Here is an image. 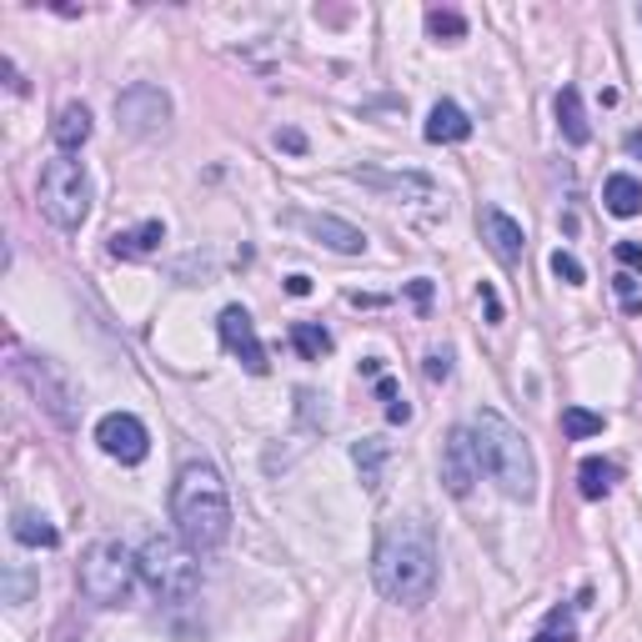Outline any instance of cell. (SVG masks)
<instances>
[{"label":"cell","instance_id":"6da1fadb","mask_svg":"<svg viewBox=\"0 0 642 642\" xmlns=\"http://www.w3.org/2000/svg\"><path fill=\"white\" fill-rule=\"evenodd\" d=\"M371 582L387 602L422 608L436 592V537L422 517H397L381 527L371 552Z\"/></svg>","mask_w":642,"mask_h":642},{"label":"cell","instance_id":"7a4b0ae2","mask_svg":"<svg viewBox=\"0 0 642 642\" xmlns=\"http://www.w3.org/2000/svg\"><path fill=\"white\" fill-rule=\"evenodd\" d=\"M171 523L191 552H217L231 537V497L211 462H186L171 482Z\"/></svg>","mask_w":642,"mask_h":642},{"label":"cell","instance_id":"3957f363","mask_svg":"<svg viewBox=\"0 0 642 642\" xmlns=\"http://www.w3.org/2000/svg\"><path fill=\"white\" fill-rule=\"evenodd\" d=\"M472 442H477L482 472H487V477L502 487V497H512V502L533 497V492H537L533 446H527V436L517 432L507 417L492 412V407H482V412L472 417Z\"/></svg>","mask_w":642,"mask_h":642},{"label":"cell","instance_id":"277c9868","mask_svg":"<svg viewBox=\"0 0 642 642\" xmlns=\"http://www.w3.org/2000/svg\"><path fill=\"white\" fill-rule=\"evenodd\" d=\"M136 567H141V582L151 588V598L171 602V608L176 602H191L201 588V562L181 537H166V533L146 537V547L136 552Z\"/></svg>","mask_w":642,"mask_h":642},{"label":"cell","instance_id":"5b68a950","mask_svg":"<svg viewBox=\"0 0 642 642\" xmlns=\"http://www.w3.org/2000/svg\"><path fill=\"white\" fill-rule=\"evenodd\" d=\"M41 217L55 231H81V221L91 217V176L76 156H51L41 166V186H35Z\"/></svg>","mask_w":642,"mask_h":642},{"label":"cell","instance_id":"8992f818","mask_svg":"<svg viewBox=\"0 0 642 642\" xmlns=\"http://www.w3.org/2000/svg\"><path fill=\"white\" fill-rule=\"evenodd\" d=\"M136 577H141L136 557L120 543L101 537V543H91L86 557H81V598L96 602V608H116V602L131 598Z\"/></svg>","mask_w":642,"mask_h":642},{"label":"cell","instance_id":"52a82bcc","mask_svg":"<svg viewBox=\"0 0 642 642\" xmlns=\"http://www.w3.org/2000/svg\"><path fill=\"white\" fill-rule=\"evenodd\" d=\"M166 120H171V96L151 81H136L116 96V126L126 136H156L166 131Z\"/></svg>","mask_w":642,"mask_h":642},{"label":"cell","instance_id":"ba28073f","mask_svg":"<svg viewBox=\"0 0 642 642\" xmlns=\"http://www.w3.org/2000/svg\"><path fill=\"white\" fill-rule=\"evenodd\" d=\"M15 371L25 377V387H31L35 397H41V407L55 417L61 427L76 422V387H71V377L55 361L35 357V361H15Z\"/></svg>","mask_w":642,"mask_h":642},{"label":"cell","instance_id":"9c48e42d","mask_svg":"<svg viewBox=\"0 0 642 642\" xmlns=\"http://www.w3.org/2000/svg\"><path fill=\"white\" fill-rule=\"evenodd\" d=\"M96 442L106 457L126 462V467H136V462H146V452H151V432H146L141 417L131 412H106L96 422Z\"/></svg>","mask_w":642,"mask_h":642},{"label":"cell","instance_id":"30bf717a","mask_svg":"<svg viewBox=\"0 0 642 642\" xmlns=\"http://www.w3.org/2000/svg\"><path fill=\"white\" fill-rule=\"evenodd\" d=\"M482 477V462H477V442H472V427H452L442 446V487L452 497H467L472 482Z\"/></svg>","mask_w":642,"mask_h":642},{"label":"cell","instance_id":"8fae6325","mask_svg":"<svg viewBox=\"0 0 642 642\" xmlns=\"http://www.w3.org/2000/svg\"><path fill=\"white\" fill-rule=\"evenodd\" d=\"M221 347H227L231 357L251 371V377H266V367H272V361H266L262 337H256V327H251L246 306H227V312H221Z\"/></svg>","mask_w":642,"mask_h":642},{"label":"cell","instance_id":"7c38bea8","mask_svg":"<svg viewBox=\"0 0 642 642\" xmlns=\"http://www.w3.org/2000/svg\"><path fill=\"white\" fill-rule=\"evenodd\" d=\"M477 231H482V241H487V251L497 256L502 266H517L523 262V246H527V236H523V227L507 217V211H497V207H482V217H477Z\"/></svg>","mask_w":642,"mask_h":642},{"label":"cell","instance_id":"4fadbf2b","mask_svg":"<svg viewBox=\"0 0 642 642\" xmlns=\"http://www.w3.org/2000/svg\"><path fill=\"white\" fill-rule=\"evenodd\" d=\"M292 221L306 231V236L322 241V246L341 251V256H361V251H367V231L351 227V221H341V217H312V211H302V217H292Z\"/></svg>","mask_w":642,"mask_h":642},{"label":"cell","instance_id":"5bb4252c","mask_svg":"<svg viewBox=\"0 0 642 642\" xmlns=\"http://www.w3.org/2000/svg\"><path fill=\"white\" fill-rule=\"evenodd\" d=\"M467 136H472L467 110H462L457 101H436L432 116H427V141H436V146H457V141H467Z\"/></svg>","mask_w":642,"mask_h":642},{"label":"cell","instance_id":"9a60e30c","mask_svg":"<svg viewBox=\"0 0 642 642\" xmlns=\"http://www.w3.org/2000/svg\"><path fill=\"white\" fill-rule=\"evenodd\" d=\"M55 146H61V156H76L81 146L91 141V110L81 106V101H71V106L55 110V126H51Z\"/></svg>","mask_w":642,"mask_h":642},{"label":"cell","instance_id":"2e32d148","mask_svg":"<svg viewBox=\"0 0 642 642\" xmlns=\"http://www.w3.org/2000/svg\"><path fill=\"white\" fill-rule=\"evenodd\" d=\"M557 126H562L567 146H588L592 141V126H588V110H582V96H577V86L557 91Z\"/></svg>","mask_w":642,"mask_h":642},{"label":"cell","instance_id":"e0dca14e","mask_svg":"<svg viewBox=\"0 0 642 642\" xmlns=\"http://www.w3.org/2000/svg\"><path fill=\"white\" fill-rule=\"evenodd\" d=\"M161 241H166L161 221H141V227L116 231V236H110V256H126V262H131V256H151Z\"/></svg>","mask_w":642,"mask_h":642},{"label":"cell","instance_id":"ac0fdd59","mask_svg":"<svg viewBox=\"0 0 642 642\" xmlns=\"http://www.w3.org/2000/svg\"><path fill=\"white\" fill-rule=\"evenodd\" d=\"M602 201H608V211H612V217H622V221L638 217V211H642V181H638V176H628V171L608 176Z\"/></svg>","mask_w":642,"mask_h":642},{"label":"cell","instance_id":"d6986e66","mask_svg":"<svg viewBox=\"0 0 642 642\" xmlns=\"http://www.w3.org/2000/svg\"><path fill=\"white\" fill-rule=\"evenodd\" d=\"M11 537L21 547H55V543H61V533L45 523L41 512H15V517H11Z\"/></svg>","mask_w":642,"mask_h":642},{"label":"cell","instance_id":"ffe728a7","mask_svg":"<svg viewBox=\"0 0 642 642\" xmlns=\"http://www.w3.org/2000/svg\"><path fill=\"white\" fill-rule=\"evenodd\" d=\"M618 477H622V472H618V462H602V457H588V462H582V467H577V482H582V497H592V502H598V497H608V492L618 487Z\"/></svg>","mask_w":642,"mask_h":642},{"label":"cell","instance_id":"44dd1931","mask_svg":"<svg viewBox=\"0 0 642 642\" xmlns=\"http://www.w3.org/2000/svg\"><path fill=\"white\" fill-rule=\"evenodd\" d=\"M292 347L302 351L306 361H322L331 351V331L316 327V322H296V327H292Z\"/></svg>","mask_w":642,"mask_h":642},{"label":"cell","instance_id":"7402d4cb","mask_svg":"<svg viewBox=\"0 0 642 642\" xmlns=\"http://www.w3.org/2000/svg\"><path fill=\"white\" fill-rule=\"evenodd\" d=\"M562 432L572 436V442H588V436L602 432V412H588V407H567V412H562Z\"/></svg>","mask_w":642,"mask_h":642},{"label":"cell","instance_id":"603a6c76","mask_svg":"<svg viewBox=\"0 0 642 642\" xmlns=\"http://www.w3.org/2000/svg\"><path fill=\"white\" fill-rule=\"evenodd\" d=\"M427 31H432L436 41H462V35H467V15L462 11H427Z\"/></svg>","mask_w":642,"mask_h":642},{"label":"cell","instance_id":"cb8c5ba5","mask_svg":"<svg viewBox=\"0 0 642 642\" xmlns=\"http://www.w3.org/2000/svg\"><path fill=\"white\" fill-rule=\"evenodd\" d=\"M377 397L387 402V422H412V407H407L402 397H397V381H392V377H381V381H377Z\"/></svg>","mask_w":642,"mask_h":642},{"label":"cell","instance_id":"d4e9b609","mask_svg":"<svg viewBox=\"0 0 642 642\" xmlns=\"http://www.w3.org/2000/svg\"><path fill=\"white\" fill-rule=\"evenodd\" d=\"M552 276H557V282H567V286H577L588 272H582V262H577L572 251H552Z\"/></svg>","mask_w":642,"mask_h":642},{"label":"cell","instance_id":"484cf974","mask_svg":"<svg viewBox=\"0 0 642 642\" xmlns=\"http://www.w3.org/2000/svg\"><path fill=\"white\" fill-rule=\"evenodd\" d=\"M377 462H381V442H361L357 467H361V482H367V487H377Z\"/></svg>","mask_w":642,"mask_h":642},{"label":"cell","instance_id":"4316f807","mask_svg":"<svg viewBox=\"0 0 642 642\" xmlns=\"http://www.w3.org/2000/svg\"><path fill=\"white\" fill-rule=\"evenodd\" d=\"M533 642H577V632H572V622H562V612H552V618H547V628L537 632Z\"/></svg>","mask_w":642,"mask_h":642},{"label":"cell","instance_id":"83f0119b","mask_svg":"<svg viewBox=\"0 0 642 642\" xmlns=\"http://www.w3.org/2000/svg\"><path fill=\"white\" fill-rule=\"evenodd\" d=\"M618 296H622V306H628V312H642V292H638V276L632 272H618Z\"/></svg>","mask_w":642,"mask_h":642},{"label":"cell","instance_id":"f1b7e54d","mask_svg":"<svg viewBox=\"0 0 642 642\" xmlns=\"http://www.w3.org/2000/svg\"><path fill=\"white\" fill-rule=\"evenodd\" d=\"M612 256H618L628 272H642V246H638V241H618V246H612Z\"/></svg>","mask_w":642,"mask_h":642},{"label":"cell","instance_id":"f546056e","mask_svg":"<svg viewBox=\"0 0 642 642\" xmlns=\"http://www.w3.org/2000/svg\"><path fill=\"white\" fill-rule=\"evenodd\" d=\"M427 377L446 381V377H452V357H446V351H432V357H427Z\"/></svg>","mask_w":642,"mask_h":642},{"label":"cell","instance_id":"4dcf8cb0","mask_svg":"<svg viewBox=\"0 0 642 642\" xmlns=\"http://www.w3.org/2000/svg\"><path fill=\"white\" fill-rule=\"evenodd\" d=\"M407 292H412V302H417V306H422V312H427V302H432V282H422V276H417V282L407 286Z\"/></svg>","mask_w":642,"mask_h":642},{"label":"cell","instance_id":"1f68e13d","mask_svg":"<svg viewBox=\"0 0 642 642\" xmlns=\"http://www.w3.org/2000/svg\"><path fill=\"white\" fill-rule=\"evenodd\" d=\"M482 302H487V322H502V302H497V292H492L487 282H482Z\"/></svg>","mask_w":642,"mask_h":642},{"label":"cell","instance_id":"d6a6232c","mask_svg":"<svg viewBox=\"0 0 642 642\" xmlns=\"http://www.w3.org/2000/svg\"><path fill=\"white\" fill-rule=\"evenodd\" d=\"M276 146H286V151H306L302 131H276Z\"/></svg>","mask_w":642,"mask_h":642},{"label":"cell","instance_id":"836d02e7","mask_svg":"<svg viewBox=\"0 0 642 642\" xmlns=\"http://www.w3.org/2000/svg\"><path fill=\"white\" fill-rule=\"evenodd\" d=\"M286 292H292V296H306V292H312V276H302V272L286 276Z\"/></svg>","mask_w":642,"mask_h":642},{"label":"cell","instance_id":"e575fe53","mask_svg":"<svg viewBox=\"0 0 642 642\" xmlns=\"http://www.w3.org/2000/svg\"><path fill=\"white\" fill-rule=\"evenodd\" d=\"M628 151H632V156H642V131H632V136H628Z\"/></svg>","mask_w":642,"mask_h":642},{"label":"cell","instance_id":"d590c367","mask_svg":"<svg viewBox=\"0 0 642 642\" xmlns=\"http://www.w3.org/2000/svg\"><path fill=\"white\" fill-rule=\"evenodd\" d=\"M61 642H86V632H81V638H76V632H66V638H61Z\"/></svg>","mask_w":642,"mask_h":642}]
</instances>
